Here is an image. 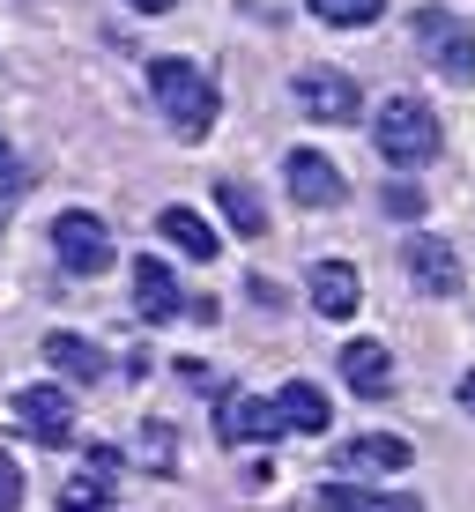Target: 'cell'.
<instances>
[{"label":"cell","mask_w":475,"mask_h":512,"mask_svg":"<svg viewBox=\"0 0 475 512\" xmlns=\"http://www.w3.org/2000/svg\"><path fill=\"white\" fill-rule=\"evenodd\" d=\"M149 97H156V112H164V127L179 141H201L216 127V82L193 60H149Z\"/></svg>","instance_id":"cell-1"},{"label":"cell","mask_w":475,"mask_h":512,"mask_svg":"<svg viewBox=\"0 0 475 512\" xmlns=\"http://www.w3.org/2000/svg\"><path fill=\"white\" fill-rule=\"evenodd\" d=\"M372 141H379L386 164L416 171V164H431V156H438V112L424 97H386L372 112Z\"/></svg>","instance_id":"cell-2"},{"label":"cell","mask_w":475,"mask_h":512,"mask_svg":"<svg viewBox=\"0 0 475 512\" xmlns=\"http://www.w3.org/2000/svg\"><path fill=\"white\" fill-rule=\"evenodd\" d=\"M409 38H416V52H424L446 82H461V90L475 82V23H468V15H453V8H416Z\"/></svg>","instance_id":"cell-3"},{"label":"cell","mask_w":475,"mask_h":512,"mask_svg":"<svg viewBox=\"0 0 475 512\" xmlns=\"http://www.w3.org/2000/svg\"><path fill=\"white\" fill-rule=\"evenodd\" d=\"M290 97H297V112L320 119V127H357V112H364V90L342 67H297Z\"/></svg>","instance_id":"cell-4"},{"label":"cell","mask_w":475,"mask_h":512,"mask_svg":"<svg viewBox=\"0 0 475 512\" xmlns=\"http://www.w3.org/2000/svg\"><path fill=\"white\" fill-rule=\"evenodd\" d=\"M52 253H60L67 275H104L112 268V231H104V216H90V208H60L52 216Z\"/></svg>","instance_id":"cell-5"},{"label":"cell","mask_w":475,"mask_h":512,"mask_svg":"<svg viewBox=\"0 0 475 512\" xmlns=\"http://www.w3.org/2000/svg\"><path fill=\"white\" fill-rule=\"evenodd\" d=\"M401 268H409V282L424 297H461L468 290L461 253H453V238H438V231H416L409 245H401Z\"/></svg>","instance_id":"cell-6"},{"label":"cell","mask_w":475,"mask_h":512,"mask_svg":"<svg viewBox=\"0 0 475 512\" xmlns=\"http://www.w3.org/2000/svg\"><path fill=\"white\" fill-rule=\"evenodd\" d=\"M283 186H290L297 208H342L349 201V179L334 171V156H320V149H290L283 156Z\"/></svg>","instance_id":"cell-7"},{"label":"cell","mask_w":475,"mask_h":512,"mask_svg":"<svg viewBox=\"0 0 475 512\" xmlns=\"http://www.w3.org/2000/svg\"><path fill=\"white\" fill-rule=\"evenodd\" d=\"M15 423H23L38 446H67V438H75V394H67V386H23V394H15Z\"/></svg>","instance_id":"cell-8"},{"label":"cell","mask_w":475,"mask_h":512,"mask_svg":"<svg viewBox=\"0 0 475 512\" xmlns=\"http://www.w3.org/2000/svg\"><path fill=\"white\" fill-rule=\"evenodd\" d=\"M416 453H409V438H394V431H364V438H349L342 446V461L334 468H349L342 483H372V475H394V468H409Z\"/></svg>","instance_id":"cell-9"},{"label":"cell","mask_w":475,"mask_h":512,"mask_svg":"<svg viewBox=\"0 0 475 512\" xmlns=\"http://www.w3.org/2000/svg\"><path fill=\"white\" fill-rule=\"evenodd\" d=\"M216 438H223V446H268V438H283V423H275V401L231 394V401L216 409Z\"/></svg>","instance_id":"cell-10"},{"label":"cell","mask_w":475,"mask_h":512,"mask_svg":"<svg viewBox=\"0 0 475 512\" xmlns=\"http://www.w3.org/2000/svg\"><path fill=\"white\" fill-rule=\"evenodd\" d=\"M342 379L357 386L364 401H386L394 394V357H386V342H364V334L342 342Z\"/></svg>","instance_id":"cell-11"},{"label":"cell","mask_w":475,"mask_h":512,"mask_svg":"<svg viewBox=\"0 0 475 512\" xmlns=\"http://www.w3.org/2000/svg\"><path fill=\"white\" fill-rule=\"evenodd\" d=\"M305 290H312V312H320V320H349V312H357V297H364V282H357L349 260H320Z\"/></svg>","instance_id":"cell-12"},{"label":"cell","mask_w":475,"mask_h":512,"mask_svg":"<svg viewBox=\"0 0 475 512\" xmlns=\"http://www.w3.org/2000/svg\"><path fill=\"white\" fill-rule=\"evenodd\" d=\"M134 312H142V320H156V327L186 312V297H179V282H171L164 260H134Z\"/></svg>","instance_id":"cell-13"},{"label":"cell","mask_w":475,"mask_h":512,"mask_svg":"<svg viewBox=\"0 0 475 512\" xmlns=\"http://www.w3.org/2000/svg\"><path fill=\"white\" fill-rule=\"evenodd\" d=\"M320 512H424V498H409V490H379V483H327Z\"/></svg>","instance_id":"cell-14"},{"label":"cell","mask_w":475,"mask_h":512,"mask_svg":"<svg viewBox=\"0 0 475 512\" xmlns=\"http://www.w3.org/2000/svg\"><path fill=\"white\" fill-rule=\"evenodd\" d=\"M275 423H283V431H305V438H320L327 423H334V409H327V394L312 379H290L283 394H275Z\"/></svg>","instance_id":"cell-15"},{"label":"cell","mask_w":475,"mask_h":512,"mask_svg":"<svg viewBox=\"0 0 475 512\" xmlns=\"http://www.w3.org/2000/svg\"><path fill=\"white\" fill-rule=\"evenodd\" d=\"M45 357H52V372L75 379V386H97L104 379V349L90 342V334H45Z\"/></svg>","instance_id":"cell-16"},{"label":"cell","mask_w":475,"mask_h":512,"mask_svg":"<svg viewBox=\"0 0 475 512\" xmlns=\"http://www.w3.org/2000/svg\"><path fill=\"white\" fill-rule=\"evenodd\" d=\"M216 208L231 216V231H238V238H268V201H260V193L245 186V179H223V186H216Z\"/></svg>","instance_id":"cell-17"},{"label":"cell","mask_w":475,"mask_h":512,"mask_svg":"<svg viewBox=\"0 0 475 512\" xmlns=\"http://www.w3.org/2000/svg\"><path fill=\"white\" fill-rule=\"evenodd\" d=\"M156 231H164L171 245H179L186 260H216L223 245H216V231H208L201 216H193V208H164V216H156Z\"/></svg>","instance_id":"cell-18"},{"label":"cell","mask_w":475,"mask_h":512,"mask_svg":"<svg viewBox=\"0 0 475 512\" xmlns=\"http://www.w3.org/2000/svg\"><path fill=\"white\" fill-rule=\"evenodd\" d=\"M104 505H112V475L104 468H82L60 483V512H104Z\"/></svg>","instance_id":"cell-19"},{"label":"cell","mask_w":475,"mask_h":512,"mask_svg":"<svg viewBox=\"0 0 475 512\" xmlns=\"http://www.w3.org/2000/svg\"><path fill=\"white\" fill-rule=\"evenodd\" d=\"M312 15H320L327 30H372L379 15H386V0H305Z\"/></svg>","instance_id":"cell-20"},{"label":"cell","mask_w":475,"mask_h":512,"mask_svg":"<svg viewBox=\"0 0 475 512\" xmlns=\"http://www.w3.org/2000/svg\"><path fill=\"white\" fill-rule=\"evenodd\" d=\"M142 446H149V468H156V475H171V468H179V453H171V431H164V423H149V431H142Z\"/></svg>","instance_id":"cell-21"},{"label":"cell","mask_w":475,"mask_h":512,"mask_svg":"<svg viewBox=\"0 0 475 512\" xmlns=\"http://www.w3.org/2000/svg\"><path fill=\"white\" fill-rule=\"evenodd\" d=\"M30 186V171H23V156L8 149V141H0V201H15V193Z\"/></svg>","instance_id":"cell-22"},{"label":"cell","mask_w":475,"mask_h":512,"mask_svg":"<svg viewBox=\"0 0 475 512\" xmlns=\"http://www.w3.org/2000/svg\"><path fill=\"white\" fill-rule=\"evenodd\" d=\"M0 512H23V468H15V453H0Z\"/></svg>","instance_id":"cell-23"},{"label":"cell","mask_w":475,"mask_h":512,"mask_svg":"<svg viewBox=\"0 0 475 512\" xmlns=\"http://www.w3.org/2000/svg\"><path fill=\"white\" fill-rule=\"evenodd\" d=\"M386 208H394V216H424V193H409V186H394V193H386Z\"/></svg>","instance_id":"cell-24"},{"label":"cell","mask_w":475,"mask_h":512,"mask_svg":"<svg viewBox=\"0 0 475 512\" xmlns=\"http://www.w3.org/2000/svg\"><path fill=\"white\" fill-rule=\"evenodd\" d=\"M127 8H142V15H164V8H179V0H127Z\"/></svg>","instance_id":"cell-25"},{"label":"cell","mask_w":475,"mask_h":512,"mask_svg":"<svg viewBox=\"0 0 475 512\" xmlns=\"http://www.w3.org/2000/svg\"><path fill=\"white\" fill-rule=\"evenodd\" d=\"M461 409H468V416H475V372H468V379H461Z\"/></svg>","instance_id":"cell-26"}]
</instances>
